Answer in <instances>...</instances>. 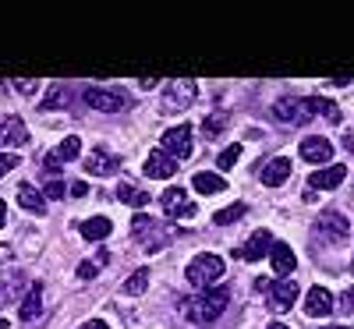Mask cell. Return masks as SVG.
I'll return each mask as SVG.
<instances>
[{
	"mask_svg": "<svg viewBox=\"0 0 354 329\" xmlns=\"http://www.w3.org/2000/svg\"><path fill=\"white\" fill-rule=\"evenodd\" d=\"M131 237H135V245L145 248V252H160L174 241V234L163 227V220L149 216V213H135L131 220Z\"/></svg>",
	"mask_w": 354,
	"mask_h": 329,
	"instance_id": "7a4b0ae2",
	"label": "cell"
},
{
	"mask_svg": "<svg viewBox=\"0 0 354 329\" xmlns=\"http://www.w3.org/2000/svg\"><path fill=\"white\" fill-rule=\"evenodd\" d=\"M43 312V287L39 283H32V287H28V294H25V301H21V308H18V319H36Z\"/></svg>",
	"mask_w": 354,
	"mask_h": 329,
	"instance_id": "cb8c5ba5",
	"label": "cell"
},
{
	"mask_svg": "<svg viewBox=\"0 0 354 329\" xmlns=\"http://www.w3.org/2000/svg\"><path fill=\"white\" fill-rule=\"evenodd\" d=\"M78 149H82V142H78V135H68V138H64V142H61V145H57V149H53V153H50V156L43 160V167H46V170L53 173V170H61L64 163H75V160H78Z\"/></svg>",
	"mask_w": 354,
	"mask_h": 329,
	"instance_id": "9a60e30c",
	"label": "cell"
},
{
	"mask_svg": "<svg viewBox=\"0 0 354 329\" xmlns=\"http://www.w3.org/2000/svg\"><path fill=\"white\" fill-rule=\"evenodd\" d=\"M4 223H8V202L0 198V227H4Z\"/></svg>",
	"mask_w": 354,
	"mask_h": 329,
	"instance_id": "f35d334b",
	"label": "cell"
},
{
	"mask_svg": "<svg viewBox=\"0 0 354 329\" xmlns=\"http://www.w3.org/2000/svg\"><path fill=\"white\" fill-rule=\"evenodd\" d=\"M68 195H75V198H85V195H88V185H85V181H75V185L68 188Z\"/></svg>",
	"mask_w": 354,
	"mask_h": 329,
	"instance_id": "d590c367",
	"label": "cell"
},
{
	"mask_svg": "<svg viewBox=\"0 0 354 329\" xmlns=\"http://www.w3.org/2000/svg\"><path fill=\"white\" fill-rule=\"evenodd\" d=\"M0 329H8V319L4 315H0Z\"/></svg>",
	"mask_w": 354,
	"mask_h": 329,
	"instance_id": "60d3db41",
	"label": "cell"
},
{
	"mask_svg": "<svg viewBox=\"0 0 354 329\" xmlns=\"http://www.w3.org/2000/svg\"><path fill=\"white\" fill-rule=\"evenodd\" d=\"M160 149L167 156H174L177 163H185L192 156V128L188 124H177V128H167L163 138H160Z\"/></svg>",
	"mask_w": 354,
	"mask_h": 329,
	"instance_id": "ba28073f",
	"label": "cell"
},
{
	"mask_svg": "<svg viewBox=\"0 0 354 329\" xmlns=\"http://www.w3.org/2000/svg\"><path fill=\"white\" fill-rule=\"evenodd\" d=\"M142 170H145V177H160V181H163V177H174V173H177V160L167 156L163 149H153Z\"/></svg>",
	"mask_w": 354,
	"mask_h": 329,
	"instance_id": "ffe728a7",
	"label": "cell"
},
{
	"mask_svg": "<svg viewBox=\"0 0 354 329\" xmlns=\"http://www.w3.org/2000/svg\"><path fill=\"white\" fill-rule=\"evenodd\" d=\"M344 177H347V167L333 163V167L315 170V173L308 177V185H312V188H319V191H333V188H340V185H344Z\"/></svg>",
	"mask_w": 354,
	"mask_h": 329,
	"instance_id": "d6986e66",
	"label": "cell"
},
{
	"mask_svg": "<svg viewBox=\"0 0 354 329\" xmlns=\"http://www.w3.org/2000/svg\"><path fill=\"white\" fill-rule=\"evenodd\" d=\"M223 128H227V113H223V110H216L209 121H202V135H205V138H220Z\"/></svg>",
	"mask_w": 354,
	"mask_h": 329,
	"instance_id": "83f0119b",
	"label": "cell"
},
{
	"mask_svg": "<svg viewBox=\"0 0 354 329\" xmlns=\"http://www.w3.org/2000/svg\"><path fill=\"white\" fill-rule=\"evenodd\" d=\"M333 290H326V287H312L308 290V297H305V312H308V319H326L330 312H333Z\"/></svg>",
	"mask_w": 354,
	"mask_h": 329,
	"instance_id": "e0dca14e",
	"label": "cell"
},
{
	"mask_svg": "<svg viewBox=\"0 0 354 329\" xmlns=\"http://www.w3.org/2000/svg\"><path fill=\"white\" fill-rule=\"evenodd\" d=\"M326 329H351V326H326Z\"/></svg>",
	"mask_w": 354,
	"mask_h": 329,
	"instance_id": "b9f144b4",
	"label": "cell"
},
{
	"mask_svg": "<svg viewBox=\"0 0 354 329\" xmlns=\"http://www.w3.org/2000/svg\"><path fill=\"white\" fill-rule=\"evenodd\" d=\"M270 262H273V273H277L280 280H290L294 265H298V258H294L290 245H283V241H273V248H270Z\"/></svg>",
	"mask_w": 354,
	"mask_h": 329,
	"instance_id": "ac0fdd59",
	"label": "cell"
},
{
	"mask_svg": "<svg viewBox=\"0 0 354 329\" xmlns=\"http://www.w3.org/2000/svg\"><path fill=\"white\" fill-rule=\"evenodd\" d=\"M100 273V262H82L78 265V280H93Z\"/></svg>",
	"mask_w": 354,
	"mask_h": 329,
	"instance_id": "836d02e7",
	"label": "cell"
},
{
	"mask_svg": "<svg viewBox=\"0 0 354 329\" xmlns=\"http://www.w3.org/2000/svg\"><path fill=\"white\" fill-rule=\"evenodd\" d=\"M266 329H290V326H283V322H270V326H266Z\"/></svg>",
	"mask_w": 354,
	"mask_h": 329,
	"instance_id": "ab89813d",
	"label": "cell"
},
{
	"mask_svg": "<svg viewBox=\"0 0 354 329\" xmlns=\"http://www.w3.org/2000/svg\"><path fill=\"white\" fill-rule=\"evenodd\" d=\"M270 248H273V234L270 230H255L248 241L234 252V258H241V262H259L262 255H270Z\"/></svg>",
	"mask_w": 354,
	"mask_h": 329,
	"instance_id": "4fadbf2b",
	"label": "cell"
},
{
	"mask_svg": "<svg viewBox=\"0 0 354 329\" xmlns=\"http://www.w3.org/2000/svg\"><path fill=\"white\" fill-rule=\"evenodd\" d=\"M85 106H93V110H103V113H121V110H128V96L121 93V88H100V85H93V88H85Z\"/></svg>",
	"mask_w": 354,
	"mask_h": 329,
	"instance_id": "52a82bcc",
	"label": "cell"
},
{
	"mask_svg": "<svg viewBox=\"0 0 354 329\" xmlns=\"http://www.w3.org/2000/svg\"><path fill=\"white\" fill-rule=\"evenodd\" d=\"M11 262H15V252H11L8 245H0V273H4V269H11Z\"/></svg>",
	"mask_w": 354,
	"mask_h": 329,
	"instance_id": "e575fe53",
	"label": "cell"
},
{
	"mask_svg": "<svg viewBox=\"0 0 354 329\" xmlns=\"http://www.w3.org/2000/svg\"><path fill=\"white\" fill-rule=\"evenodd\" d=\"M117 198H121L124 205H149V191H138V188H131L128 181L117 185Z\"/></svg>",
	"mask_w": 354,
	"mask_h": 329,
	"instance_id": "484cf974",
	"label": "cell"
},
{
	"mask_svg": "<svg viewBox=\"0 0 354 329\" xmlns=\"http://www.w3.org/2000/svg\"><path fill=\"white\" fill-rule=\"evenodd\" d=\"M18 205L25 209V213L46 216V198H43V191L32 188V185H21V188H18Z\"/></svg>",
	"mask_w": 354,
	"mask_h": 329,
	"instance_id": "44dd1931",
	"label": "cell"
},
{
	"mask_svg": "<svg viewBox=\"0 0 354 329\" xmlns=\"http://www.w3.org/2000/svg\"><path fill=\"white\" fill-rule=\"evenodd\" d=\"M68 100H71V96H68V85H53V88H50V96H46L39 106H43V110H53V106H68Z\"/></svg>",
	"mask_w": 354,
	"mask_h": 329,
	"instance_id": "f1b7e54d",
	"label": "cell"
},
{
	"mask_svg": "<svg viewBox=\"0 0 354 329\" xmlns=\"http://www.w3.org/2000/svg\"><path fill=\"white\" fill-rule=\"evenodd\" d=\"M270 287H273V280H266V276H259V280H255V290H259V294H266Z\"/></svg>",
	"mask_w": 354,
	"mask_h": 329,
	"instance_id": "8d00e7d4",
	"label": "cell"
},
{
	"mask_svg": "<svg viewBox=\"0 0 354 329\" xmlns=\"http://www.w3.org/2000/svg\"><path fill=\"white\" fill-rule=\"evenodd\" d=\"M160 205H163V213H167L170 220H192V216H195V202L188 198L185 188H167V191L160 195Z\"/></svg>",
	"mask_w": 354,
	"mask_h": 329,
	"instance_id": "9c48e42d",
	"label": "cell"
},
{
	"mask_svg": "<svg viewBox=\"0 0 354 329\" xmlns=\"http://www.w3.org/2000/svg\"><path fill=\"white\" fill-rule=\"evenodd\" d=\"M227 305H230V294H227L223 287H216V290H198L195 297H185L181 312H185L192 322H202V326H205V322H216Z\"/></svg>",
	"mask_w": 354,
	"mask_h": 329,
	"instance_id": "6da1fadb",
	"label": "cell"
},
{
	"mask_svg": "<svg viewBox=\"0 0 354 329\" xmlns=\"http://www.w3.org/2000/svg\"><path fill=\"white\" fill-rule=\"evenodd\" d=\"M124 294H131V297H138V294H145L149 290V265H142V269H135V273L124 280V287H121Z\"/></svg>",
	"mask_w": 354,
	"mask_h": 329,
	"instance_id": "d4e9b609",
	"label": "cell"
},
{
	"mask_svg": "<svg viewBox=\"0 0 354 329\" xmlns=\"http://www.w3.org/2000/svg\"><path fill=\"white\" fill-rule=\"evenodd\" d=\"M312 234L319 245H347V216H340L337 209H322L312 223Z\"/></svg>",
	"mask_w": 354,
	"mask_h": 329,
	"instance_id": "5b68a950",
	"label": "cell"
},
{
	"mask_svg": "<svg viewBox=\"0 0 354 329\" xmlns=\"http://www.w3.org/2000/svg\"><path fill=\"white\" fill-rule=\"evenodd\" d=\"M301 160H305V163H315V167L330 163V160H333V142L322 138V135H308V138L301 142Z\"/></svg>",
	"mask_w": 354,
	"mask_h": 329,
	"instance_id": "5bb4252c",
	"label": "cell"
},
{
	"mask_svg": "<svg viewBox=\"0 0 354 329\" xmlns=\"http://www.w3.org/2000/svg\"><path fill=\"white\" fill-rule=\"evenodd\" d=\"M195 100H198V85H195L192 78H177V82L167 85V93H163V100H160V110H163V113H181V110H188Z\"/></svg>",
	"mask_w": 354,
	"mask_h": 329,
	"instance_id": "8992f818",
	"label": "cell"
},
{
	"mask_svg": "<svg viewBox=\"0 0 354 329\" xmlns=\"http://www.w3.org/2000/svg\"><path fill=\"white\" fill-rule=\"evenodd\" d=\"M64 181H61V177H50V181H46V188H43V198H64Z\"/></svg>",
	"mask_w": 354,
	"mask_h": 329,
	"instance_id": "4dcf8cb0",
	"label": "cell"
},
{
	"mask_svg": "<svg viewBox=\"0 0 354 329\" xmlns=\"http://www.w3.org/2000/svg\"><path fill=\"white\" fill-rule=\"evenodd\" d=\"M298 283H294V280H277L270 290H266V305H270V312H290L294 308V301H298Z\"/></svg>",
	"mask_w": 354,
	"mask_h": 329,
	"instance_id": "30bf717a",
	"label": "cell"
},
{
	"mask_svg": "<svg viewBox=\"0 0 354 329\" xmlns=\"http://www.w3.org/2000/svg\"><path fill=\"white\" fill-rule=\"evenodd\" d=\"M21 145H28V128L21 117L0 121V149H21Z\"/></svg>",
	"mask_w": 354,
	"mask_h": 329,
	"instance_id": "2e32d148",
	"label": "cell"
},
{
	"mask_svg": "<svg viewBox=\"0 0 354 329\" xmlns=\"http://www.w3.org/2000/svg\"><path fill=\"white\" fill-rule=\"evenodd\" d=\"M78 230H82V237H85V241H106V237H110V230H113V223H110L106 216H93V220L78 223Z\"/></svg>",
	"mask_w": 354,
	"mask_h": 329,
	"instance_id": "603a6c76",
	"label": "cell"
},
{
	"mask_svg": "<svg viewBox=\"0 0 354 329\" xmlns=\"http://www.w3.org/2000/svg\"><path fill=\"white\" fill-rule=\"evenodd\" d=\"M82 329H110V326H106V322H103V319H88V322H85V326H82Z\"/></svg>",
	"mask_w": 354,
	"mask_h": 329,
	"instance_id": "74e56055",
	"label": "cell"
},
{
	"mask_svg": "<svg viewBox=\"0 0 354 329\" xmlns=\"http://www.w3.org/2000/svg\"><path fill=\"white\" fill-rule=\"evenodd\" d=\"M15 167H18V156L15 153H0V177H8Z\"/></svg>",
	"mask_w": 354,
	"mask_h": 329,
	"instance_id": "d6a6232c",
	"label": "cell"
},
{
	"mask_svg": "<svg viewBox=\"0 0 354 329\" xmlns=\"http://www.w3.org/2000/svg\"><path fill=\"white\" fill-rule=\"evenodd\" d=\"M0 85H11V88H18V93H36L39 88L36 78H11V82H0Z\"/></svg>",
	"mask_w": 354,
	"mask_h": 329,
	"instance_id": "1f68e13d",
	"label": "cell"
},
{
	"mask_svg": "<svg viewBox=\"0 0 354 329\" xmlns=\"http://www.w3.org/2000/svg\"><path fill=\"white\" fill-rule=\"evenodd\" d=\"M238 160H241V145H230V149H223V153H220L216 167H220V170H230Z\"/></svg>",
	"mask_w": 354,
	"mask_h": 329,
	"instance_id": "f546056e",
	"label": "cell"
},
{
	"mask_svg": "<svg viewBox=\"0 0 354 329\" xmlns=\"http://www.w3.org/2000/svg\"><path fill=\"white\" fill-rule=\"evenodd\" d=\"M223 273H227V262H223L220 255H213V252L195 255V258L188 262V269H185L188 283H192V287H202V290H209V283L223 280Z\"/></svg>",
	"mask_w": 354,
	"mask_h": 329,
	"instance_id": "3957f363",
	"label": "cell"
},
{
	"mask_svg": "<svg viewBox=\"0 0 354 329\" xmlns=\"http://www.w3.org/2000/svg\"><path fill=\"white\" fill-rule=\"evenodd\" d=\"M259 181L266 185V188H280L287 177H290V160L287 156H273V160H266V163H259Z\"/></svg>",
	"mask_w": 354,
	"mask_h": 329,
	"instance_id": "7c38bea8",
	"label": "cell"
},
{
	"mask_svg": "<svg viewBox=\"0 0 354 329\" xmlns=\"http://www.w3.org/2000/svg\"><path fill=\"white\" fill-rule=\"evenodd\" d=\"M121 170V156H113L110 149H93V153L85 156V173L88 177H110Z\"/></svg>",
	"mask_w": 354,
	"mask_h": 329,
	"instance_id": "8fae6325",
	"label": "cell"
},
{
	"mask_svg": "<svg viewBox=\"0 0 354 329\" xmlns=\"http://www.w3.org/2000/svg\"><path fill=\"white\" fill-rule=\"evenodd\" d=\"M273 117L280 124H308L315 121V96H283L273 103Z\"/></svg>",
	"mask_w": 354,
	"mask_h": 329,
	"instance_id": "277c9868",
	"label": "cell"
},
{
	"mask_svg": "<svg viewBox=\"0 0 354 329\" xmlns=\"http://www.w3.org/2000/svg\"><path fill=\"white\" fill-rule=\"evenodd\" d=\"M351 301H354V290H351Z\"/></svg>",
	"mask_w": 354,
	"mask_h": 329,
	"instance_id": "7bdbcfd3",
	"label": "cell"
},
{
	"mask_svg": "<svg viewBox=\"0 0 354 329\" xmlns=\"http://www.w3.org/2000/svg\"><path fill=\"white\" fill-rule=\"evenodd\" d=\"M192 188L198 191V195H220L223 188H227V181L220 173H209V170H198L195 177H192Z\"/></svg>",
	"mask_w": 354,
	"mask_h": 329,
	"instance_id": "7402d4cb",
	"label": "cell"
},
{
	"mask_svg": "<svg viewBox=\"0 0 354 329\" xmlns=\"http://www.w3.org/2000/svg\"><path fill=\"white\" fill-rule=\"evenodd\" d=\"M245 213H248V205H245V202H234V205L220 209V213L213 216V223H216V227H227V223H238V220H241Z\"/></svg>",
	"mask_w": 354,
	"mask_h": 329,
	"instance_id": "4316f807",
	"label": "cell"
}]
</instances>
